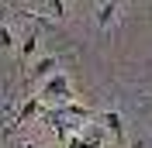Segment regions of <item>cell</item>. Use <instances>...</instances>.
Instances as JSON below:
<instances>
[{
  "label": "cell",
  "mask_w": 152,
  "mask_h": 148,
  "mask_svg": "<svg viewBox=\"0 0 152 148\" xmlns=\"http://www.w3.org/2000/svg\"><path fill=\"white\" fill-rule=\"evenodd\" d=\"M0 41H4V48H10V41H14V38H10L7 28H0Z\"/></svg>",
  "instance_id": "ba28073f"
},
{
  "label": "cell",
  "mask_w": 152,
  "mask_h": 148,
  "mask_svg": "<svg viewBox=\"0 0 152 148\" xmlns=\"http://www.w3.org/2000/svg\"><path fill=\"white\" fill-rule=\"evenodd\" d=\"M132 148H142V145H132Z\"/></svg>",
  "instance_id": "9c48e42d"
},
{
  "label": "cell",
  "mask_w": 152,
  "mask_h": 148,
  "mask_svg": "<svg viewBox=\"0 0 152 148\" xmlns=\"http://www.w3.org/2000/svg\"><path fill=\"white\" fill-rule=\"evenodd\" d=\"M114 14H118V4H104V7L97 10V28H107L114 21Z\"/></svg>",
  "instance_id": "277c9868"
},
{
  "label": "cell",
  "mask_w": 152,
  "mask_h": 148,
  "mask_svg": "<svg viewBox=\"0 0 152 148\" xmlns=\"http://www.w3.org/2000/svg\"><path fill=\"white\" fill-rule=\"evenodd\" d=\"M104 124H107V128L114 131V138L121 141V134H124V124H121V114H118V110H107V114H104Z\"/></svg>",
  "instance_id": "3957f363"
},
{
  "label": "cell",
  "mask_w": 152,
  "mask_h": 148,
  "mask_svg": "<svg viewBox=\"0 0 152 148\" xmlns=\"http://www.w3.org/2000/svg\"><path fill=\"white\" fill-rule=\"evenodd\" d=\"M35 114H48L45 107H42V100H28V103H24V107H21V110H18V117L10 120V128H18L21 120H28V117H35ZM10 128H7V134H10Z\"/></svg>",
  "instance_id": "7a4b0ae2"
},
{
  "label": "cell",
  "mask_w": 152,
  "mask_h": 148,
  "mask_svg": "<svg viewBox=\"0 0 152 148\" xmlns=\"http://www.w3.org/2000/svg\"><path fill=\"white\" fill-rule=\"evenodd\" d=\"M42 93H45L48 100H69V79L66 76H48Z\"/></svg>",
  "instance_id": "6da1fadb"
},
{
  "label": "cell",
  "mask_w": 152,
  "mask_h": 148,
  "mask_svg": "<svg viewBox=\"0 0 152 148\" xmlns=\"http://www.w3.org/2000/svg\"><path fill=\"white\" fill-rule=\"evenodd\" d=\"M48 7H52V14H56V17H62V14H66V7H62V4H59V0H52V4H48Z\"/></svg>",
  "instance_id": "52a82bcc"
},
{
  "label": "cell",
  "mask_w": 152,
  "mask_h": 148,
  "mask_svg": "<svg viewBox=\"0 0 152 148\" xmlns=\"http://www.w3.org/2000/svg\"><path fill=\"white\" fill-rule=\"evenodd\" d=\"M35 45H38V31H31V35H28V38H24V45H21V55L28 59V55H31V52H35Z\"/></svg>",
  "instance_id": "8992f818"
},
{
  "label": "cell",
  "mask_w": 152,
  "mask_h": 148,
  "mask_svg": "<svg viewBox=\"0 0 152 148\" xmlns=\"http://www.w3.org/2000/svg\"><path fill=\"white\" fill-rule=\"evenodd\" d=\"M52 65H56V59H52V55H48V59H38V65L31 69V76H35V79H42V76L52 73Z\"/></svg>",
  "instance_id": "5b68a950"
}]
</instances>
